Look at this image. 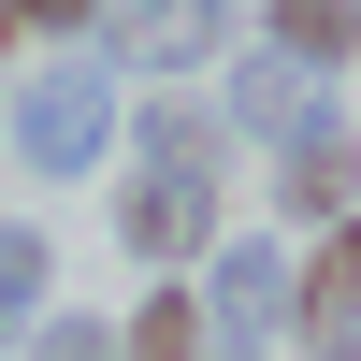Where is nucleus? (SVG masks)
Segmentation results:
<instances>
[{
  "mask_svg": "<svg viewBox=\"0 0 361 361\" xmlns=\"http://www.w3.org/2000/svg\"><path fill=\"white\" fill-rule=\"evenodd\" d=\"M87 145H102V87H87V73H44V87H29V159L73 173Z\"/></svg>",
  "mask_w": 361,
  "mask_h": 361,
  "instance_id": "nucleus-2",
  "label": "nucleus"
},
{
  "mask_svg": "<svg viewBox=\"0 0 361 361\" xmlns=\"http://www.w3.org/2000/svg\"><path fill=\"white\" fill-rule=\"evenodd\" d=\"M304 318H361V231H333V246H318V275H304Z\"/></svg>",
  "mask_w": 361,
  "mask_h": 361,
  "instance_id": "nucleus-4",
  "label": "nucleus"
},
{
  "mask_svg": "<svg viewBox=\"0 0 361 361\" xmlns=\"http://www.w3.org/2000/svg\"><path fill=\"white\" fill-rule=\"evenodd\" d=\"M29 15H73V0H29Z\"/></svg>",
  "mask_w": 361,
  "mask_h": 361,
  "instance_id": "nucleus-7",
  "label": "nucleus"
},
{
  "mask_svg": "<svg viewBox=\"0 0 361 361\" xmlns=\"http://www.w3.org/2000/svg\"><path fill=\"white\" fill-rule=\"evenodd\" d=\"M145 145H159V159H145V188H130V231H145L159 260H188V217H202V116H159Z\"/></svg>",
  "mask_w": 361,
  "mask_h": 361,
  "instance_id": "nucleus-1",
  "label": "nucleus"
},
{
  "mask_svg": "<svg viewBox=\"0 0 361 361\" xmlns=\"http://www.w3.org/2000/svg\"><path fill=\"white\" fill-rule=\"evenodd\" d=\"M130 361H188V304H145V333H130Z\"/></svg>",
  "mask_w": 361,
  "mask_h": 361,
  "instance_id": "nucleus-5",
  "label": "nucleus"
},
{
  "mask_svg": "<svg viewBox=\"0 0 361 361\" xmlns=\"http://www.w3.org/2000/svg\"><path fill=\"white\" fill-rule=\"evenodd\" d=\"M275 29H289V58H347L361 44V0H275Z\"/></svg>",
  "mask_w": 361,
  "mask_h": 361,
  "instance_id": "nucleus-3",
  "label": "nucleus"
},
{
  "mask_svg": "<svg viewBox=\"0 0 361 361\" xmlns=\"http://www.w3.org/2000/svg\"><path fill=\"white\" fill-rule=\"evenodd\" d=\"M29 260H44V246H29V231H0V304H29Z\"/></svg>",
  "mask_w": 361,
  "mask_h": 361,
  "instance_id": "nucleus-6",
  "label": "nucleus"
}]
</instances>
